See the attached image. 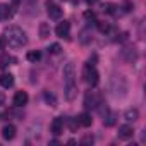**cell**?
Here are the masks:
<instances>
[{"instance_id":"cell-1","label":"cell","mask_w":146,"mask_h":146,"mask_svg":"<svg viewBox=\"0 0 146 146\" xmlns=\"http://www.w3.org/2000/svg\"><path fill=\"white\" fill-rule=\"evenodd\" d=\"M4 38L9 43V46H12V48H21V46H24L28 43L26 33L21 28H17V26H9L4 31Z\"/></svg>"},{"instance_id":"cell-2","label":"cell","mask_w":146,"mask_h":146,"mask_svg":"<svg viewBox=\"0 0 146 146\" xmlns=\"http://www.w3.org/2000/svg\"><path fill=\"white\" fill-rule=\"evenodd\" d=\"M108 91L115 98H122L127 95V81L124 76H112L108 81Z\"/></svg>"},{"instance_id":"cell-3","label":"cell","mask_w":146,"mask_h":146,"mask_svg":"<svg viewBox=\"0 0 146 146\" xmlns=\"http://www.w3.org/2000/svg\"><path fill=\"white\" fill-rule=\"evenodd\" d=\"M83 78L84 81L90 84V86H96L100 83V74H98V70L95 69V65H84V70H83Z\"/></svg>"},{"instance_id":"cell-4","label":"cell","mask_w":146,"mask_h":146,"mask_svg":"<svg viewBox=\"0 0 146 146\" xmlns=\"http://www.w3.org/2000/svg\"><path fill=\"white\" fill-rule=\"evenodd\" d=\"M62 76H64L65 84L74 83V79H76V67H74V64H72V62H67V64L64 65V69H62Z\"/></svg>"},{"instance_id":"cell-5","label":"cell","mask_w":146,"mask_h":146,"mask_svg":"<svg viewBox=\"0 0 146 146\" xmlns=\"http://www.w3.org/2000/svg\"><path fill=\"white\" fill-rule=\"evenodd\" d=\"M100 103V98H98V95L95 93V91H86V95H84V107L86 108H96V105Z\"/></svg>"},{"instance_id":"cell-6","label":"cell","mask_w":146,"mask_h":146,"mask_svg":"<svg viewBox=\"0 0 146 146\" xmlns=\"http://www.w3.org/2000/svg\"><path fill=\"white\" fill-rule=\"evenodd\" d=\"M69 33H70V23L69 21H62L55 28V35L58 38H69Z\"/></svg>"},{"instance_id":"cell-7","label":"cell","mask_w":146,"mask_h":146,"mask_svg":"<svg viewBox=\"0 0 146 146\" xmlns=\"http://www.w3.org/2000/svg\"><path fill=\"white\" fill-rule=\"evenodd\" d=\"M46 12H48V17L50 19H60V16H62V9L58 5H55L52 0H48V2H46Z\"/></svg>"},{"instance_id":"cell-8","label":"cell","mask_w":146,"mask_h":146,"mask_svg":"<svg viewBox=\"0 0 146 146\" xmlns=\"http://www.w3.org/2000/svg\"><path fill=\"white\" fill-rule=\"evenodd\" d=\"M28 100H29V96H28V93L26 91H16V95H14V107H24L26 103H28Z\"/></svg>"},{"instance_id":"cell-9","label":"cell","mask_w":146,"mask_h":146,"mask_svg":"<svg viewBox=\"0 0 146 146\" xmlns=\"http://www.w3.org/2000/svg\"><path fill=\"white\" fill-rule=\"evenodd\" d=\"M62 132H64V119L57 117V119L52 120V134L53 136H60Z\"/></svg>"},{"instance_id":"cell-10","label":"cell","mask_w":146,"mask_h":146,"mask_svg":"<svg viewBox=\"0 0 146 146\" xmlns=\"http://www.w3.org/2000/svg\"><path fill=\"white\" fill-rule=\"evenodd\" d=\"M16 132H17L16 125L7 124V125H4V129H2V137H4V139H7V141H11V139H14V137H16Z\"/></svg>"},{"instance_id":"cell-11","label":"cell","mask_w":146,"mask_h":146,"mask_svg":"<svg viewBox=\"0 0 146 146\" xmlns=\"http://www.w3.org/2000/svg\"><path fill=\"white\" fill-rule=\"evenodd\" d=\"M64 95H65V100H67V102H72V100L76 98V95H78V88H76V84H74V83L65 84Z\"/></svg>"},{"instance_id":"cell-12","label":"cell","mask_w":146,"mask_h":146,"mask_svg":"<svg viewBox=\"0 0 146 146\" xmlns=\"http://www.w3.org/2000/svg\"><path fill=\"white\" fill-rule=\"evenodd\" d=\"M76 122H78V125H83V127H90V125L93 124V119H91V115H90V113L83 112V113H79V115L76 117Z\"/></svg>"},{"instance_id":"cell-13","label":"cell","mask_w":146,"mask_h":146,"mask_svg":"<svg viewBox=\"0 0 146 146\" xmlns=\"http://www.w3.org/2000/svg\"><path fill=\"white\" fill-rule=\"evenodd\" d=\"M14 14V7H9L7 4H0V21H7L9 17H12Z\"/></svg>"},{"instance_id":"cell-14","label":"cell","mask_w":146,"mask_h":146,"mask_svg":"<svg viewBox=\"0 0 146 146\" xmlns=\"http://www.w3.org/2000/svg\"><path fill=\"white\" fill-rule=\"evenodd\" d=\"M132 134H134L132 125L125 124V125H120V127H119V137H120V139H129V137H132Z\"/></svg>"},{"instance_id":"cell-15","label":"cell","mask_w":146,"mask_h":146,"mask_svg":"<svg viewBox=\"0 0 146 146\" xmlns=\"http://www.w3.org/2000/svg\"><path fill=\"white\" fill-rule=\"evenodd\" d=\"M0 86H2V88H12L14 86V76L9 74V72L2 74V76H0Z\"/></svg>"},{"instance_id":"cell-16","label":"cell","mask_w":146,"mask_h":146,"mask_svg":"<svg viewBox=\"0 0 146 146\" xmlns=\"http://www.w3.org/2000/svg\"><path fill=\"white\" fill-rule=\"evenodd\" d=\"M137 117H139L137 108H129V110H125V113H124V119H125L127 122H136Z\"/></svg>"},{"instance_id":"cell-17","label":"cell","mask_w":146,"mask_h":146,"mask_svg":"<svg viewBox=\"0 0 146 146\" xmlns=\"http://www.w3.org/2000/svg\"><path fill=\"white\" fill-rule=\"evenodd\" d=\"M115 122H117V115H115L113 112H107V113L103 115V124H105L107 127L115 125Z\"/></svg>"},{"instance_id":"cell-18","label":"cell","mask_w":146,"mask_h":146,"mask_svg":"<svg viewBox=\"0 0 146 146\" xmlns=\"http://www.w3.org/2000/svg\"><path fill=\"white\" fill-rule=\"evenodd\" d=\"M43 98H45V102H46V105H48V107H52V108H55V107H57V98H55V95H53V93L45 91V93H43Z\"/></svg>"},{"instance_id":"cell-19","label":"cell","mask_w":146,"mask_h":146,"mask_svg":"<svg viewBox=\"0 0 146 146\" xmlns=\"http://www.w3.org/2000/svg\"><path fill=\"white\" fill-rule=\"evenodd\" d=\"M122 55L125 57L127 62H134V60L137 58V53H136L134 48H125V50H122Z\"/></svg>"},{"instance_id":"cell-20","label":"cell","mask_w":146,"mask_h":146,"mask_svg":"<svg viewBox=\"0 0 146 146\" xmlns=\"http://www.w3.org/2000/svg\"><path fill=\"white\" fill-rule=\"evenodd\" d=\"M48 36H50V24L48 23H41L40 24V38L46 40Z\"/></svg>"},{"instance_id":"cell-21","label":"cell","mask_w":146,"mask_h":146,"mask_svg":"<svg viewBox=\"0 0 146 146\" xmlns=\"http://www.w3.org/2000/svg\"><path fill=\"white\" fill-rule=\"evenodd\" d=\"M12 62H17L14 57H11V55H4L2 58H0V67H2V69H5V67H9Z\"/></svg>"},{"instance_id":"cell-22","label":"cell","mask_w":146,"mask_h":146,"mask_svg":"<svg viewBox=\"0 0 146 146\" xmlns=\"http://www.w3.org/2000/svg\"><path fill=\"white\" fill-rule=\"evenodd\" d=\"M115 9H117V5H113V4H110V2H107V4L102 5V12H103V14H113V16H115Z\"/></svg>"},{"instance_id":"cell-23","label":"cell","mask_w":146,"mask_h":146,"mask_svg":"<svg viewBox=\"0 0 146 146\" xmlns=\"http://www.w3.org/2000/svg\"><path fill=\"white\" fill-rule=\"evenodd\" d=\"M26 58H28L29 62H38V60L41 58V53H40L38 50H31V52H28Z\"/></svg>"},{"instance_id":"cell-24","label":"cell","mask_w":146,"mask_h":146,"mask_svg":"<svg viewBox=\"0 0 146 146\" xmlns=\"http://www.w3.org/2000/svg\"><path fill=\"white\" fill-rule=\"evenodd\" d=\"M79 41H81L83 45H88V43L91 41V35H90V31H88V29L81 31V35H79Z\"/></svg>"},{"instance_id":"cell-25","label":"cell","mask_w":146,"mask_h":146,"mask_svg":"<svg viewBox=\"0 0 146 146\" xmlns=\"http://www.w3.org/2000/svg\"><path fill=\"white\" fill-rule=\"evenodd\" d=\"M62 52V46L58 45V43H52L50 46H48V53H52V55H58Z\"/></svg>"},{"instance_id":"cell-26","label":"cell","mask_w":146,"mask_h":146,"mask_svg":"<svg viewBox=\"0 0 146 146\" xmlns=\"http://www.w3.org/2000/svg\"><path fill=\"white\" fill-rule=\"evenodd\" d=\"M93 141H95L93 136H91V134H86V136L81 139V144H83V146H90V144H93Z\"/></svg>"},{"instance_id":"cell-27","label":"cell","mask_w":146,"mask_h":146,"mask_svg":"<svg viewBox=\"0 0 146 146\" xmlns=\"http://www.w3.org/2000/svg\"><path fill=\"white\" fill-rule=\"evenodd\" d=\"M98 29H100V33H108L110 31V24L108 23H98Z\"/></svg>"},{"instance_id":"cell-28","label":"cell","mask_w":146,"mask_h":146,"mask_svg":"<svg viewBox=\"0 0 146 146\" xmlns=\"http://www.w3.org/2000/svg\"><path fill=\"white\" fill-rule=\"evenodd\" d=\"M84 17H86V19H95V14L88 11V12H84Z\"/></svg>"},{"instance_id":"cell-29","label":"cell","mask_w":146,"mask_h":146,"mask_svg":"<svg viewBox=\"0 0 146 146\" xmlns=\"http://www.w3.org/2000/svg\"><path fill=\"white\" fill-rule=\"evenodd\" d=\"M4 102H5V96H4V93H0V107L4 105Z\"/></svg>"},{"instance_id":"cell-30","label":"cell","mask_w":146,"mask_h":146,"mask_svg":"<svg viewBox=\"0 0 146 146\" xmlns=\"http://www.w3.org/2000/svg\"><path fill=\"white\" fill-rule=\"evenodd\" d=\"M21 2H23V0H12V5H14V7H17Z\"/></svg>"},{"instance_id":"cell-31","label":"cell","mask_w":146,"mask_h":146,"mask_svg":"<svg viewBox=\"0 0 146 146\" xmlns=\"http://www.w3.org/2000/svg\"><path fill=\"white\" fill-rule=\"evenodd\" d=\"M86 2H88L90 5H93V4H96V2H98V0H86Z\"/></svg>"}]
</instances>
